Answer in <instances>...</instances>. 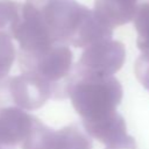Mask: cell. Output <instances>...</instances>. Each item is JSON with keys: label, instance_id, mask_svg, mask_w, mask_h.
Returning <instances> with one entry per match:
<instances>
[{"label": "cell", "instance_id": "6da1fadb", "mask_svg": "<svg viewBox=\"0 0 149 149\" xmlns=\"http://www.w3.org/2000/svg\"><path fill=\"white\" fill-rule=\"evenodd\" d=\"M137 0H95L94 16L107 24L127 22L136 12Z\"/></svg>", "mask_w": 149, "mask_h": 149}, {"label": "cell", "instance_id": "7a4b0ae2", "mask_svg": "<svg viewBox=\"0 0 149 149\" xmlns=\"http://www.w3.org/2000/svg\"><path fill=\"white\" fill-rule=\"evenodd\" d=\"M22 5L12 0H0V24L7 20H17Z\"/></svg>", "mask_w": 149, "mask_h": 149}, {"label": "cell", "instance_id": "3957f363", "mask_svg": "<svg viewBox=\"0 0 149 149\" xmlns=\"http://www.w3.org/2000/svg\"><path fill=\"white\" fill-rule=\"evenodd\" d=\"M136 27L144 35V37L149 38V2L142 3L136 13Z\"/></svg>", "mask_w": 149, "mask_h": 149}]
</instances>
